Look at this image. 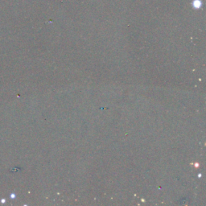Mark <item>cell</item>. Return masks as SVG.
<instances>
[{
    "instance_id": "cell-1",
    "label": "cell",
    "mask_w": 206,
    "mask_h": 206,
    "mask_svg": "<svg viewBox=\"0 0 206 206\" xmlns=\"http://www.w3.org/2000/svg\"><path fill=\"white\" fill-rule=\"evenodd\" d=\"M202 5H203V2L201 0H193L192 2V7L197 10L201 9L202 7Z\"/></svg>"
}]
</instances>
